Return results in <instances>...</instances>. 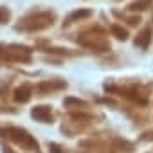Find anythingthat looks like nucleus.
Wrapping results in <instances>:
<instances>
[{"label": "nucleus", "mask_w": 153, "mask_h": 153, "mask_svg": "<svg viewBox=\"0 0 153 153\" xmlns=\"http://www.w3.org/2000/svg\"><path fill=\"white\" fill-rule=\"evenodd\" d=\"M52 20H54V15L49 13V11L29 15V16H25V18L20 20V24L16 25V29H20V31H42V29L52 25Z\"/></svg>", "instance_id": "f257e3e1"}, {"label": "nucleus", "mask_w": 153, "mask_h": 153, "mask_svg": "<svg viewBox=\"0 0 153 153\" xmlns=\"http://www.w3.org/2000/svg\"><path fill=\"white\" fill-rule=\"evenodd\" d=\"M0 58L4 61H29L31 59V49L25 45L0 43Z\"/></svg>", "instance_id": "f03ea898"}, {"label": "nucleus", "mask_w": 153, "mask_h": 153, "mask_svg": "<svg viewBox=\"0 0 153 153\" xmlns=\"http://www.w3.org/2000/svg\"><path fill=\"white\" fill-rule=\"evenodd\" d=\"M31 115L42 123H47V121H51V108L49 106H36V108H33Z\"/></svg>", "instance_id": "7ed1b4c3"}, {"label": "nucleus", "mask_w": 153, "mask_h": 153, "mask_svg": "<svg viewBox=\"0 0 153 153\" xmlns=\"http://www.w3.org/2000/svg\"><path fill=\"white\" fill-rule=\"evenodd\" d=\"M15 99H16L18 103H27V101L31 99V90H29V87L24 85L22 88H18V90L15 92Z\"/></svg>", "instance_id": "20e7f679"}, {"label": "nucleus", "mask_w": 153, "mask_h": 153, "mask_svg": "<svg viewBox=\"0 0 153 153\" xmlns=\"http://www.w3.org/2000/svg\"><path fill=\"white\" fill-rule=\"evenodd\" d=\"M87 16H90V11L88 9H81V11H74L68 18H67V24H70V22H74V20H81V18H87Z\"/></svg>", "instance_id": "39448f33"}, {"label": "nucleus", "mask_w": 153, "mask_h": 153, "mask_svg": "<svg viewBox=\"0 0 153 153\" xmlns=\"http://www.w3.org/2000/svg\"><path fill=\"white\" fill-rule=\"evenodd\" d=\"M61 87H65L63 81H58V83H51V81H47V83H42V85L38 87V90H40V92H47V90H54V88H61Z\"/></svg>", "instance_id": "423d86ee"}, {"label": "nucleus", "mask_w": 153, "mask_h": 153, "mask_svg": "<svg viewBox=\"0 0 153 153\" xmlns=\"http://www.w3.org/2000/svg\"><path fill=\"white\" fill-rule=\"evenodd\" d=\"M11 18V11L4 6H0V24H7Z\"/></svg>", "instance_id": "0eeeda50"}, {"label": "nucleus", "mask_w": 153, "mask_h": 153, "mask_svg": "<svg viewBox=\"0 0 153 153\" xmlns=\"http://www.w3.org/2000/svg\"><path fill=\"white\" fill-rule=\"evenodd\" d=\"M112 31H114V33L117 34V38H123V40L126 38V31H123V29H119L117 25H115V27H112Z\"/></svg>", "instance_id": "6e6552de"}]
</instances>
